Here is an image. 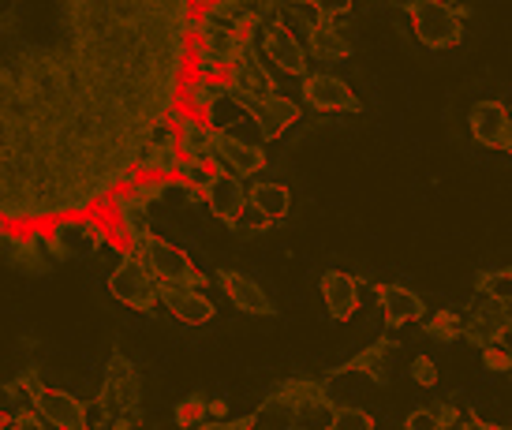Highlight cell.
<instances>
[{
    "label": "cell",
    "mask_w": 512,
    "mask_h": 430,
    "mask_svg": "<svg viewBox=\"0 0 512 430\" xmlns=\"http://www.w3.org/2000/svg\"><path fill=\"white\" fill-rule=\"evenodd\" d=\"M468 128L490 150H509L512 146V120L501 101H479L468 113Z\"/></svg>",
    "instance_id": "obj_13"
},
{
    "label": "cell",
    "mask_w": 512,
    "mask_h": 430,
    "mask_svg": "<svg viewBox=\"0 0 512 430\" xmlns=\"http://www.w3.org/2000/svg\"><path fill=\"white\" fill-rule=\"evenodd\" d=\"M311 49L318 53V57H329V60H341L352 53V42H348V34H344V27L337 23V15H322L318 23L311 27Z\"/></svg>",
    "instance_id": "obj_23"
},
{
    "label": "cell",
    "mask_w": 512,
    "mask_h": 430,
    "mask_svg": "<svg viewBox=\"0 0 512 430\" xmlns=\"http://www.w3.org/2000/svg\"><path fill=\"white\" fill-rule=\"evenodd\" d=\"M270 15L285 30H292V34H296V30L299 34H311V27L322 19V12L314 8L311 0H277V4L270 8Z\"/></svg>",
    "instance_id": "obj_25"
},
{
    "label": "cell",
    "mask_w": 512,
    "mask_h": 430,
    "mask_svg": "<svg viewBox=\"0 0 512 430\" xmlns=\"http://www.w3.org/2000/svg\"><path fill=\"white\" fill-rule=\"evenodd\" d=\"M176 172H180V180L187 184V191L191 195H202L206 191V184L214 180V165L210 161H191V158H180V165H176Z\"/></svg>",
    "instance_id": "obj_28"
},
{
    "label": "cell",
    "mask_w": 512,
    "mask_h": 430,
    "mask_svg": "<svg viewBox=\"0 0 512 430\" xmlns=\"http://www.w3.org/2000/svg\"><path fill=\"white\" fill-rule=\"evenodd\" d=\"M199 4H202V8H206V4H217V0H199Z\"/></svg>",
    "instance_id": "obj_41"
},
{
    "label": "cell",
    "mask_w": 512,
    "mask_h": 430,
    "mask_svg": "<svg viewBox=\"0 0 512 430\" xmlns=\"http://www.w3.org/2000/svg\"><path fill=\"white\" fill-rule=\"evenodd\" d=\"M128 251L143 262L146 270L154 273L161 285H206L202 273L195 270V262L187 258V251H180L176 244L154 236L150 225L128 232Z\"/></svg>",
    "instance_id": "obj_2"
},
{
    "label": "cell",
    "mask_w": 512,
    "mask_h": 430,
    "mask_svg": "<svg viewBox=\"0 0 512 430\" xmlns=\"http://www.w3.org/2000/svg\"><path fill=\"white\" fill-rule=\"evenodd\" d=\"M165 187H169L165 184V176H143V180H139V184H131L128 191L143 202V206H154V202L165 195Z\"/></svg>",
    "instance_id": "obj_31"
},
{
    "label": "cell",
    "mask_w": 512,
    "mask_h": 430,
    "mask_svg": "<svg viewBox=\"0 0 512 430\" xmlns=\"http://www.w3.org/2000/svg\"><path fill=\"white\" fill-rule=\"evenodd\" d=\"M277 401L288 408V416L303 419V423H314V427H329L333 423V412H337V404L329 397L326 389L311 382V378H292L285 386L277 389Z\"/></svg>",
    "instance_id": "obj_7"
},
{
    "label": "cell",
    "mask_w": 512,
    "mask_h": 430,
    "mask_svg": "<svg viewBox=\"0 0 512 430\" xmlns=\"http://www.w3.org/2000/svg\"><path fill=\"white\" fill-rule=\"evenodd\" d=\"M430 412H434V423H438V430L456 427V416H460V408H456V404H438V408H430Z\"/></svg>",
    "instance_id": "obj_37"
},
{
    "label": "cell",
    "mask_w": 512,
    "mask_h": 430,
    "mask_svg": "<svg viewBox=\"0 0 512 430\" xmlns=\"http://www.w3.org/2000/svg\"><path fill=\"white\" fill-rule=\"evenodd\" d=\"M161 303L169 307V315L184 326H206L214 322L217 307L210 296L202 292V285H161Z\"/></svg>",
    "instance_id": "obj_12"
},
{
    "label": "cell",
    "mask_w": 512,
    "mask_h": 430,
    "mask_svg": "<svg viewBox=\"0 0 512 430\" xmlns=\"http://www.w3.org/2000/svg\"><path fill=\"white\" fill-rule=\"evenodd\" d=\"M247 113L255 116V124L270 139H277V135H285L292 124H296V116H299V109H296V101L292 98H285L281 90H273V94H266V98H255L251 105H247Z\"/></svg>",
    "instance_id": "obj_19"
},
{
    "label": "cell",
    "mask_w": 512,
    "mask_h": 430,
    "mask_svg": "<svg viewBox=\"0 0 512 430\" xmlns=\"http://www.w3.org/2000/svg\"><path fill=\"white\" fill-rule=\"evenodd\" d=\"M101 416L113 427H135L139 423V374L128 356H113L101 382Z\"/></svg>",
    "instance_id": "obj_4"
},
{
    "label": "cell",
    "mask_w": 512,
    "mask_h": 430,
    "mask_svg": "<svg viewBox=\"0 0 512 430\" xmlns=\"http://www.w3.org/2000/svg\"><path fill=\"white\" fill-rule=\"evenodd\" d=\"M240 225H243V229H255V232H270V229H277L281 221H277V217H270V214H262L258 206H251V202H247V206H243V214H240Z\"/></svg>",
    "instance_id": "obj_34"
},
{
    "label": "cell",
    "mask_w": 512,
    "mask_h": 430,
    "mask_svg": "<svg viewBox=\"0 0 512 430\" xmlns=\"http://www.w3.org/2000/svg\"><path fill=\"white\" fill-rule=\"evenodd\" d=\"M251 45L255 42H251L247 30L221 27L217 19H210V15L202 12L199 19H195V42H191L195 72H199L202 79H221Z\"/></svg>",
    "instance_id": "obj_1"
},
{
    "label": "cell",
    "mask_w": 512,
    "mask_h": 430,
    "mask_svg": "<svg viewBox=\"0 0 512 430\" xmlns=\"http://www.w3.org/2000/svg\"><path fill=\"white\" fill-rule=\"evenodd\" d=\"M206 161L214 165V172H225V176H240V180H247V176L262 172L266 154H262L258 146L240 143V139H232V135H225V131H217L214 146H210V158Z\"/></svg>",
    "instance_id": "obj_10"
},
{
    "label": "cell",
    "mask_w": 512,
    "mask_h": 430,
    "mask_svg": "<svg viewBox=\"0 0 512 430\" xmlns=\"http://www.w3.org/2000/svg\"><path fill=\"white\" fill-rule=\"evenodd\" d=\"M0 427H8V412L4 408H0Z\"/></svg>",
    "instance_id": "obj_40"
},
{
    "label": "cell",
    "mask_w": 512,
    "mask_h": 430,
    "mask_svg": "<svg viewBox=\"0 0 512 430\" xmlns=\"http://www.w3.org/2000/svg\"><path fill=\"white\" fill-rule=\"evenodd\" d=\"M393 356H397V341L382 337V341H374L367 352H359L352 359V371H359L370 382H389L393 378Z\"/></svg>",
    "instance_id": "obj_22"
},
{
    "label": "cell",
    "mask_w": 512,
    "mask_h": 430,
    "mask_svg": "<svg viewBox=\"0 0 512 430\" xmlns=\"http://www.w3.org/2000/svg\"><path fill=\"white\" fill-rule=\"evenodd\" d=\"M202 12L210 15V19H217L221 27L247 30V34H251V27H255V19L262 15V8H258L255 0H217V4H206Z\"/></svg>",
    "instance_id": "obj_24"
},
{
    "label": "cell",
    "mask_w": 512,
    "mask_h": 430,
    "mask_svg": "<svg viewBox=\"0 0 512 430\" xmlns=\"http://www.w3.org/2000/svg\"><path fill=\"white\" fill-rule=\"evenodd\" d=\"M303 98L318 113H348V109H356L352 86L337 79V75H303Z\"/></svg>",
    "instance_id": "obj_16"
},
{
    "label": "cell",
    "mask_w": 512,
    "mask_h": 430,
    "mask_svg": "<svg viewBox=\"0 0 512 430\" xmlns=\"http://www.w3.org/2000/svg\"><path fill=\"white\" fill-rule=\"evenodd\" d=\"M176 124V143H180V154L191 161H206L210 158V146H214L217 128L206 124L199 113H184L172 120Z\"/></svg>",
    "instance_id": "obj_21"
},
{
    "label": "cell",
    "mask_w": 512,
    "mask_h": 430,
    "mask_svg": "<svg viewBox=\"0 0 512 430\" xmlns=\"http://www.w3.org/2000/svg\"><path fill=\"white\" fill-rule=\"evenodd\" d=\"M479 292H486V296H494V300L509 303V273H505V270L479 273Z\"/></svg>",
    "instance_id": "obj_33"
},
{
    "label": "cell",
    "mask_w": 512,
    "mask_h": 430,
    "mask_svg": "<svg viewBox=\"0 0 512 430\" xmlns=\"http://www.w3.org/2000/svg\"><path fill=\"white\" fill-rule=\"evenodd\" d=\"M202 199L210 202V210H214V214L221 217L225 225L240 229V214H243V206H247V184H243L240 176H225V172H214V180L206 184Z\"/></svg>",
    "instance_id": "obj_15"
},
{
    "label": "cell",
    "mask_w": 512,
    "mask_h": 430,
    "mask_svg": "<svg viewBox=\"0 0 512 430\" xmlns=\"http://www.w3.org/2000/svg\"><path fill=\"white\" fill-rule=\"evenodd\" d=\"M509 322H512L509 303L479 292V300H475V307H471V315L460 318V337L471 344H479V348H494V344H505V337H509Z\"/></svg>",
    "instance_id": "obj_8"
},
{
    "label": "cell",
    "mask_w": 512,
    "mask_h": 430,
    "mask_svg": "<svg viewBox=\"0 0 512 430\" xmlns=\"http://www.w3.org/2000/svg\"><path fill=\"white\" fill-rule=\"evenodd\" d=\"M221 94H225V86L217 83V79H202V75H195L191 83H187L184 90V105H187V113H214L217 109V101H221Z\"/></svg>",
    "instance_id": "obj_27"
},
{
    "label": "cell",
    "mask_w": 512,
    "mask_h": 430,
    "mask_svg": "<svg viewBox=\"0 0 512 430\" xmlns=\"http://www.w3.org/2000/svg\"><path fill=\"white\" fill-rule=\"evenodd\" d=\"M329 427H337V430H370V427H378V423H374V416H370V412H363V408L337 404V412H333V423H329Z\"/></svg>",
    "instance_id": "obj_30"
},
{
    "label": "cell",
    "mask_w": 512,
    "mask_h": 430,
    "mask_svg": "<svg viewBox=\"0 0 512 430\" xmlns=\"http://www.w3.org/2000/svg\"><path fill=\"white\" fill-rule=\"evenodd\" d=\"M408 19H412L415 38L434 49H456L464 42V12L449 0H408Z\"/></svg>",
    "instance_id": "obj_3"
},
{
    "label": "cell",
    "mask_w": 512,
    "mask_h": 430,
    "mask_svg": "<svg viewBox=\"0 0 512 430\" xmlns=\"http://www.w3.org/2000/svg\"><path fill=\"white\" fill-rule=\"evenodd\" d=\"M378 303H382L389 326H408V322H419L427 315V300L404 285H382L378 288Z\"/></svg>",
    "instance_id": "obj_20"
},
{
    "label": "cell",
    "mask_w": 512,
    "mask_h": 430,
    "mask_svg": "<svg viewBox=\"0 0 512 430\" xmlns=\"http://www.w3.org/2000/svg\"><path fill=\"white\" fill-rule=\"evenodd\" d=\"M34 408H38V416L45 419V427H60V430H83L86 427V408L75 401L72 393H64V389L42 386L38 389V397H34Z\"/></svg>",
    "instance_id": "obj_17"
},
{
    "label": "cell",
    "mask_w": 512,
    "mask_h": 430,
    "mask_svg": "<svg viewBox=\"0 0 512 430\" xmlns=\"http://www.w3.org/2000/svg\"><path fill=\"white\" fill-rule=\"evenodd\" d=\"M251 42L262 45V53L273 68H281L285 75H307V45L299 42L292 30H285L270 12H262L251 27Z\"/></svg>",
    "instance_id": "obj_5"
},
{
    "label": "cell",
    "mask_w": 512,
    "mask_h": 430,
    "mask_svg": "<svg viewBox=\"0 0 512 430\" xmlns=\"http://www.w3.org/2000/svg\"><path fill=\"white\" fill-rule=\"evenodd\" d=\"M247 202H251V206H258L262 214L285 221L288 206H292V195H288L285 184H255V187H247Z\"/></svg>",
    "instance_id": "obj_26"
},
{
    "label": "cell",
    "mask_w": 512,
    "mask_h": 430,
    "mask_svg": "<svg viewBox=\"0 0 512 430\" xmlns=\"http://www.w3.org/2000/svg\"><path fill=\"white\" fill-rule=\"evenodd\" d=\"M427 333L441 344L460 341V315H453V311H434L427 322Z\"/></svg>",
    "instance_id": "obj_29"
},
{
    "label": "cell",
    "mask_w": 512,
    "mask_h": 430,
    "mask_svg": "<svg viewBox=\"0 0 512 430\" xmlns=\"http://www.w3.org/2000/svg\"><path fill=\"white\" fill-rule=\"evenodd\" d=\"M486 352V371L490 374H509V352H505V344H494V348H483Z\"/></svg>",
    "instance_id": "obj_35"
},
{
    "label": "cell",
    "mask_w": 512,
    "mask_h": 430,
    "mask_svg": "<svg viewBox=\"0 0 512 430\" xmlns=\"http://www.w3.org/2000/svg\"><path fill=\"white\" fill-rule=\"evenodd\" d=\"M456 427H464V430H486V427H494V423L479 419L475 412H460V416H456Z\"/></svg>",
    "instance_id": "obj_39"
},
{
    "label": "cell",
    "mask_w": 512,
    "mask_h": 430,
    "mask_svg": "<svg viewBox=\"0 0 512 430\" xmlns=\"http://www.w3.org/2000/svg\"><path fill=\"white\" fill-rule=\"evenodd\" d=\"M322 303H326V315L333 322H344V318H352L359 311V285L352 273H341V270H329L322 273Z\"/></svg>",
    "instance_id": "obj_18"
},
{
    "label": "cell",
    "mask_w": 512,
    "mask_h": 430,
    "mask_svg": "<svg viewBox=\"0 0 512 430\" xmlns=\"http://www.w3.org/2000/svg\"><path fill=\"white\" fill-rule=\"evenodd\" d=\"M404 427L408 430H438V423H434V412H430V408H415V412H408Z\"/></svg>",
    "instance_id": "obj_36"
},
{
    "label": "cell",
    "mask_w": 512,
    "mask_h": 430,
    "mask_svg": "<svg viewBox=\"0 0 512 430\" xmlns=\"http://www.w3.org/2000/svg\"><path fill=\"white\" fill-rule=\"evenodd\" d=\"M311 4L322 15H344L348 8H352V0H311Z\"/></svg>",
    "instance_id": "obj_38"
},
{
    "label": "cell",
    "mask_w": 512,
    "mask_h": 430,
    "mask_svg": "<svg viewBox=\"0 0 512 430\" xmlns=\"http://www.w3.org/2000/svg\"><path fill=\"white\" fill-rule=\"evenodd\" d=\"M221 79H225V94H232L240 105H251L255 98H266V94L277 90V83L270 79V68L258 60L255 49H247Z\"/></svg>",
    "instance_id": "obj_9"
},
{
    "label": "cell",
    "mask_w": 512,
    "mask_h": 430,
    "mask_svg": "<svg viewBox=\"0 0 512 430\" xmlns=\"http://www.w3.org/2000/svg\"><path fill=\"white\" fill-rule=\"evenodd\" d=\"M109 292L124 307H131V311H154L157 303H161V281L131 251L109 273Z\"/></svg>",
    "instance_id": "obj_6"
},
{
    "label": "cell",
    "mask_w": 512,
    "mask_h": 430,
    "mask_svg": "<svg viewBox=\"0 0 512 430\" xmlns=\"http://www.w3.org/2000/svg\"><path fill=\"white\" fill-rule=\"evenodd\" d=\"M408 378H412L419 389H434V386H438V367H434V359L415 356L412 367H408Z\"/></svg>",
    "instance_id": "obj_32"
},
{
    "label": "cell",
    "mask_w": 512,
    "mask_h": 430,
    "mask_svg": "<svg viewBox=\"0 0 512 430\" xmlns=\"http://www.w3.org/2000/svg\"><path fill=\"white\" fill-rule=\"evenodd\" d=\"M180 165V143H176V124L157 120L139 150V172L143 176H172Z\"/></svg>",
    "instance_id": "obj_11"
},
{
    "label": "cell",
    "mask_w": 512,
    "mask_h": 430,
    "mask_svg": "<svg viewBox=\"0 0 512 430\" xmlns=\"http://www.w3.org/2000/svg\"><path fill=\"white\" fill-rule=\"evenodd\" d=\"M221 288H225L228 303H236V311L251 318H270L273 300L266 296V288L258 285L251 273L243 270H221Z\"/></svg>",
    "instance_id": "obj_14"
}]
</instances>
